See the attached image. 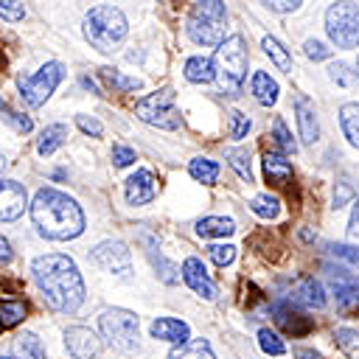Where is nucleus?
<instances>
[{"label":"nucleus","instance_id":"18","mask_svg":"<svg viewBox=\"0 0 359 359\" xmlns=\"http://www.w3.org/2000/svg\"><path fill=\"white\" fill-rule=\"evenodd\" d=\"M289 303L292 306H303V309H323L325 306V289H323L320 280H314L311 275H306V278H300L292 286Z\"/></svg>","mask_w":359,"mask_h":359},{"label":"nucleus","instance_id":"17","mask_svg":"<svg viewBox=\"0 0 359 359\" xmlns=\"http://www.w3.org/2000/svg\"><path fill=\"white\" fill-rule=\"evenodd\" d=\"M294 118H297L300 140H303L306 146H314L317 137H320V123H317L314 104H311L306 95H294Z\"/></svg>","mask_w":359,"mask_h":359},{"label":"nucleus","instance_id":"36","mask_svg":"<svg viewBox=\"0 0 359 359\" xmlns=\"http://www.w3.org/2000/svg\"><path fill=\"white\" fill-rule=\"evenodd\" d=\"M272 132H275V143L280 146V151H286V154H294V151H297V143H294V137H292V132L286 129V123H283L280 115L272 121Z\"/></svg>","mask_w":359,"mask_h":359},{"label":"nucleus","instance_id":"50","mask_svg":"<svg viewBox=\"0 0 359 359\" xmlns=\"http://www.w3.org/2000/svg\"><path fill=\"white\" fill-rule=\"evenodd\" d=\"M14 258V252H11V244L6 241V238H0V264H8Z\"/></svg>","mask_w":359,"mask_h":359},{"label":"nucleus","instance_id":"41","mask_svg":"<svg viewBox=\"0 0 359 359\" xmlns=\"http://www.w3.org/2000/svg\"><path fill=\"white\" fill-rule=\"evenodd\" d=\"M247 132H250V118H247L244 112L233 109V112H230V135H233L236 140H241V137H247Z\"/></svg>","mask_w":359,"mask_h":359},{"label":"nucleus","instance_id":"1","mask_svg":"<svg viewBox=\"0 0 359 359\" xmlns=\"http://www.w3.org/2000/svg\"><path fill=\"white\" fill-rule=\"evenodd\" d=\"M31 272H34V280H36L45 303L53 311L73 314L84 303V280H81L73 258H67L62 252L39 255L31 264Z\"/></svg>","mask_w":359,"mask_h":359},{"label":"nucleus","instance_id":"29","mask_svg":"<svg viewBox=\"0 0 359 359\" xmlns=\"http://www.w3.org/2000/svg\"><path fill=\"white\" fill-rule=\"evenodd\" d=\"M261 48H264V53H266L280 70H286V73L292 70V56H289V50H286L275 36H264V39H261Z\"/></svg>","mask_w":359,"mask_h":359},{"label":"nucleus","instance_id":"38","mask_svg":"<svg viewBox=\"0 0 359 359\" xmlns=\"http://www.w3.org/2000/svg\"><path fill=\"white\" fill-rule=\"evenodd\" d=\"M258 345H261V351H266V353H272V356H280V353L286 351L283 339H280L275 331H269V328H261V331H258Z\"/></svg>","mask_w":359,"mask_h":359},{"label":"nucleus","instance_id":"51","mask_svg":"<svg viewBox=\"0 0 359 359\" xmlns=\"http://www.w3.org/2000/svg\"><path fill=\"white\" fill-rule=\"evenodd\" d=\"M294 356H297V359H323L317 351H306V348H297V351H294Z\"/></svg>","mask_w":359,"mask_h":359},{"label":"nucleus","instance_id":"19","mask_svg":"<svg viewBox=\"0 0 359 359\" xmlns=\"http://www.w3.org/2000/svg\"><path fill=\"white\" fill-rule=\"evenodd\" d=\"M149 331H151L154 339H165V342H177V345L188 342V337H191L188 323L185 320H177V317H157Z\"/></svg>","mask_w":359,"mask_h":359},{"label":"nucleus","instance_id":"6","mask_svg":"<svg viewBox=\"0 0 359 359\" xmlns=\"http://www.w3.org/2000/svg\"><path fill=\"white\" fill-rule=\"evenodd\" d=\"M325 31L337 48H359V6L351 0L331 3L325 11Z\"/></svg>","mask_w":359,"mask_h":359},{"label":"nucleus","instance_id":"4","mask_svg":"<svg viewBox=\"0 0 359 359\" xmlns=\"http://www.w3.org/2000/svg\"><path fill=\"white\" fill-rule=\"evenodd\" d=\"M213 67H216V79L219 87L224 93H238L244 76H247V42L241 34L227 36L213 56Z\"/></svg>","mask_w":359,"mask_h":359},{"label":"nucleus","instance_id":"7","mask_svg":"<svg viewBox=\"0 0 359 359\" xmlns=\"http://www.w3.org/2000/svg\"><path fill=\"white\" fill-rule=\"evenodd\" d=\"M135 115L143 123H151L157 129H177L180 126V109L174 104V90L163 87L157 93H149L135 104Z\"/></svg>","mask_w":359,"mask_h":359},{"label":"nucleus","instance_id":"27","mask_svg":"<svg viewBox=\"0 0 359 359\" xmlns=\"http://www.w3.org/2000/svg\"><path fill=\"white\" fill-rule=\"evenodd\" d=\"M143 241H146V252H149V258H151V264L157 266V272H160V278L165 280V283H177V266L171 264V261H165L163 255H160V250H157V244L149 238V236H143Z\"/></svg>","mask_w":359,"mask_h":359},{"label":"nucleus","instance_id":"15","mask_svg":"<svg viewBox=\"0 0 359 359\" xmlns=\"http://www.w3.org/2000/svg\"><path fill=\"white\" fill-rule=\"evenodd\" d=\"M123 194H126V202H129V205H149V202L157 196L154 174H151L149 168H137V171L126 180Z\"/></svg>","mask_w":359,"mask_h":359},{"label":"nucleus","instance_id":"25","mask_svg":"<svg viewBox=\"0 0 359 359\" xmlns=\"http://www.w3.org/2000/svg\"><path fill=\"white\" fill-rule=\"evenodd\" d=\"M168 359H216V356L205 339H188V342L171 348Z\"/></svg>","mask_w":359,"mask_h":359},{"label":"nucleus","instance_id":"31","mask_svg":"<svg viewBox=\"0 0 359 359\" xmlns=\"http://www.w3.org/2000/svg\"><path fill=\"white\" fill-rule=\"evenodd\" d=\"M250 208H252V213L261 216V219H275V216L280 213L278 196H269V194H258V196L250 202Z\"/></svg>","mask_w":359,"mask_h":359},{"label":"nucleus","instance_id":"53","mask_svg":"<svg viewBox=\"0 0 359 359\" xmlns=\"http://www.w3.org/2000/svg\"><path fill=\"white\" fill-rule=\"evenodd\" d=\"M353 73H356V76H359V62H356V70H353Z\"/></svg>","mask_w":359,"mask_h":359},{"label":"nucleus","instance_id":"44","mask_svg":"<svg viewBox=\"0 0 359 359\" xmlns=\"http://www.w3.org/2000/svg\"><path fill=\"white\" fill-rule=\"evenodd\" d=\"M76 123H79V129H81L84 135H90V137H101V135H104L101 121H95L93 115H79V118H76Z\"/></svg>","mask_w":359,"mask_h":359},{"label":"nucleus","instance_id":"42","mask_svg":"<svg viewBox=\"0 0 359 359\" xmlns=\"http://www.w3.org/2000/svg\"><path fill=\"white\" fill-rule=\"evenodd\" d=\"M328 252L339 261H348L353 266H359V250L356 247H348V244H328Z\"/></svg>","mask_w":359,"mask_h":359},{"label":"nucleus","instance_id":"5","mask_svg":"<svg viewBox=\"0 0 359 359\" xmlns=\"http://www.w3.org/2000/svg\"><path fill=\"white\" fill-rule=\"evenodd\" d=\"M224 0H196L191 17H188V36L196 45H222L224 42Z\"/></svg>","mask_w":359,"mask_h":359},{"label":"nucleus","instance_id":"2","mask_svg":"<svg viewBox=\"0 0 359 359\" xmlns=\"http://www.w3.org/2000/svg\"><path fill=\"white\" fill-rule=\"evenodd\" d=\"M31 219L45 238L70 241L84 233V210L73 196L56 188H39L31 202Z\"/></svg>","mask_w":359,"mask_h":359},{"label":"nucleus","instance_id":"14","mask_svg":"<svg viewBox=\"0 0 359 359\" xmlns=\"http://www.w3.org/2000/svg\"><path fill=\"white\" fill-rule=\"evenodd\" d=\"M269 314H272V320L286 331V334H292V337H303V334H309L311 331V320L309 317H303L289 300H275L272 306H269Z\"/></svg>","mask_w":359,"mask_h":359},{"label":"nucleus","instance_id":"22","mask_svg":"<svg viewBox=\"0 0 359 359\" xmlns=\"http://www.w3.org/2000/svg\"><path fill=\"white\" fill-rule=\"evenodd\" d=\"M196 233L202 238H224L236 233V224L233 219H224V216H205L196 222Z\"/></svg>","mask_w":359,"mask_h":359},{"label":"nucleus","instance_id":"54","mask_svg":"<svg viewBox=\"0 0 359 359\" xmlns=\"http://www.w3.org/2000/svg\"><path fill=\"white\" fill-rule=\"evenodd\" d=\"M0 359H14V356H0Z\"/></svg>","mask_w":359,"mask_h":359},{"label":"nucleus","instance_id":"11","mask_svg":"<svg viewBox=\"0 0 359 359\" xmlns=\"http://www.w3.org/2000/svg\"><path fill=\"white\" fill-rule=\"evenodd\" d=\"M325 272H328V280H331L337 303L342 309L359 306V278L351 275L345 266H334V264H325Z\"/></svg>","mask_w":359,"mask_h":359},{"label":"nucleus","instance_id":"20","mask_svg":"<svg viewBox=\"0 0 359 359\" xmlns=\"http://www.w3.org/2000/svg\"><path fill=\"white\" fill-rule=\"evenodd\" d=\"M264 174L272 185H286L292 180V163L278 151H266L264 154Z\"/></svg>","mask_w":359,"mask_h":359},{"label":"nucleus","instance_id":"21","mask_svg":"<svg viewBox=\"0 0 359 359\" xmlns=\"http://www.w3.org/2000/svg\"><path fill=\"white\" fill-rule=\"evenodd\" d=\"M250 90H252L255 101L264 104V107H272V104L278 101V81H275L269 73H264V70H255V73H252Z\"/></svg>","mask_w":359,"mask_h":359},{"label":"nucleus","instance_id":"43","mask_svg":"<svg viewBox=\"0 0 359 359\" xmlns=\"http://www.w3.org/2000/svg\"><path fill=\"white\" fill-rule=\"evenodd\" d=\"M328 76H331L337 84H342V87H351V84H353V79H356V73H351V70H348L342 62L331 65V67H328Z\"/></svg>","mask_w":359,"mask_h":359},{"label":"nucleus","instance_id":"26","mask_svg":"<svg viewBox=\"0 0 359 359\" xmlns=\"http://www.w3.org/2000/svg\"><path fill=\"white\" fill-rule=\"evenodd\" d=\"M339 126H342L345 137L351 140V146L359 149V104H342L339 107Z\"/></svg>","mask_w":359,"mask_h":359},{"label":"nucleus","instance_id":"47","mask_svg":"<svg viewBox=\"0 0 359 359\" xmlns=\"http://www.w3.org/2000/svg\"><path fill=\"white\" fill-rule=\"evenodd\" d=\"M300 3H303V0H264V6H266V8H272V11H278V14L294 11Z\"/></svg>","mask_w":359,"mask_h":359},{"label":"nucleus","instance_id":"28","mask_svg":"<svg viewBox=\"0 0 359 359\" xmlns=\"http://www.w3.org/2000/svg\"><path fill=\"white\" fill-rule=\"evenodd\" d=\"M188 171H191V177H194L196 182H205V185H213L216 177H219L216 160H208V157H194L191 165H188Z\"/></svg>","mask_w":359,"mask_h":359},{"label":"nucleus","instance_id":"24","mask_svg":"<svg viewBox=\"0 0 359 359\" xmlns=\"http://www.w3.org/2000/svg\"><path fill=\"white\" fill-rule=\"evenodd\" d=\"M65 140H67V126H65V123H50V126L42 129V135H39V140H36V151H39L42 157H50Z\"/></svg>","mask_w":359,"mask_h":359},{"label":"nucleus","instance_id":"37","mask_svg":"<svg viewBox=\"0 0 359 359\" xmlns=\"http://www.w3.org/2000/svg\"><path fill=\"white\" fill-rule=\"evenodd\" d=\"M334 339H337V345H339L348 356L359 359V331H353V328H337Z\"/></svg>","mask_w":359,"mask_h":359},{"label":"nucleus","instance_id":"46","mask_svg":"<svg viewBox=\"0 0 359 359\" xmlns=\"http://www.w3.org/2000/svg\"><path fill=\"white\" fill-rule=\"evenodd\" d=\"M112 163H115L118 168H126V165L135 163V151H132L129 146H112Z\"/></svg>","mask_w":359,"mask_h":359},{"label":"nucleus","instance_id":"33","mask_svg":"<svg viewBox=\"0 0 359 359\" xmlns=\"http://www.w3.org/2000/svg\"><path fill=\"white\" fill-rule=\"evenodd\" d=\"M0 121H6V123L14 129V132H22V135H28V132H31V126H34L28 115L14 112V109H11V107H8L3 98H0Z\"/></svg>","mask_w":359,"mask_h":359},{"label":"nucleus","instance_id":"52","mask_svg":"<svg viewBox=\"0 0 359 359\" xmlns=\"http://www.w3.org/2000/svg\"><path fill=\"white\" fill-rule=\"evenodd\" d=\"M3 168H6V157L0 154V171H3Z\"/></svg>","mask_w":359,"mask_h":359},{"label":"nucleus","instance_id":"8","mask_svg":"<svg viewBox=\"0 0 359 359\" xmlns=\"http://www.w3.org/2000/svg\"><path fill=\"white\" fill-rule=\"evenodd\" d=\"M101 334L109 345L118 351H135L137 348V314L126 309H104L98 314Z\"/></svg>","mask_w":359,"mask_h":359},{"label":"nucleus","instance_id":"10","mask_svg":"<svg viewBox=\"0 0 359 359\" xmlns=\"http://www.w3.org/2000/svg\"><path fill=\"white\" fill-rule=\"evenodd\" d=\"M93 261L98 266H104L107 272L121 275V278H126L132 272V255H129V250H126L123 241H101L93 250Z\"/></svg>","mask_w":359,"mask_h":359},{"label":"nucleus","instance_id":"23","mask_svg":"<svg viewBox=\"0 0 359 359\" xmlns=\"http://www.w3.org/2000/svg\"><path fill=\"white\" fill-rule=\"evenodd\" d=\"M185 79L194 81V84H208L216 79V67H213V59L208 56H191L185 62Z\"/></svg>","mask_w":359,"mask_h":359},{"label":"nucleus","instance_id":"45","mask_svg":"<svg viewBox=\"0 0 359 359\" xmlns=\"http://www.w3.org/2000/svg\"><path fill=\"white\" fill-rule=\"evenodd\" d=\"M303 50H306V56L309 59H314V62H320V59H328L331 56V48H325L323 42H317V39H309L306 45H303Z\"/></svg>","mask_w":359,"mask_h":359},{"label":"nucleus","instance_id":"16","mask_svg":"<svg viewBox=\"0 0 359 359\" xmlns=\"http://www.w3.org/2000/svg\"><path fill=\"white\" fill-rule=\"evenodd\" d=\"M182 280H185L199 297H205V300H213V297H216V283L210 280V275H208V269L202 266V261L194 258V255L182 261Z\"/></svg>","mask_w":359,"mask_h":359},{"label":"nucleus","instance_id":"9","mask_svg":"<svg viewBox=\"0 0 359 359\" xmlns=\"http://www.w3.org/2000/svg\"><path fill=\"white\" fill-rule=\"evenodd\" d=\"M62 79H65V65L62 62H48L34 76L20 81V95H22V101L28 107H42Z\"/></svg>","mask_w":359,"mask_h":359},{"label":"nucleus","instance_id":"3","mask_svg":"<svg viewBox=\"0 0 359 359\" xmlns=\"http://www.w3.org/2000/svg\"><path fill=\"white\" fill-rule=\"evenodd\" d=\"M126 17L115 6H93L84 14V36L98 53H112L126 39Z\"/></svg>","mask_w":359,"mask_h":359},{"label":"nucleus","instance_id":"39","mask_svg":"<svg viewBox=\"0 0 359 359\" xmlns=\"http://www.w3.org/2000/svg\"><path fill=\"white\" fill-rule=\"evenodd\" d=\"M208 255H210V261H213L216 266H227V264H233V258H236V247H233V244H210V247H208Z\"/></svg>","mask_w":359,"mask_h":359},{"label":"nucleus","instance_id":"13","mask_svg":"<svg viewBox=\"0 0 359 359\" xmlns=\"http://www.w3.org/2000/svg\"><path fill=\"white\" fill-rule=\"evenodd\" d=\"M65 345L73 359H95L101 353V339L84 325H70L65 331Z\"/></svg>","mask_w":359,"mask_h":359},{"label":"nucleus","instance_id":"12","mask_svg":"<svg viewBox=\"0 0 359 359\" xmlns=\"http://www.w3.org/2000/svg\"><path fill=\"white\" fill-rule=\"evenodd\" d=\"M28 208V194L25 185L17 180H3L0 177V222H14L22 216Z\"/></svg>","mask_w":359,"mask_h":359},{"label":"nucleus","instance_id":"35","mask_svg":"<svg viewBox=\"0 0 359 359\" xmlns=\"http://www.w3.org/2000/svg\"><path fill=\"white\" fill-rule=\"evenodd\" d=\"M101 79H104V81H109L112 87H118L121 93H132V90H140V81H137V79L121 76L115 67H101Z\"/></svg>","mask_w":359,"mask_h":359},{"label":"nucleus","instance_id":"48","mask_svg":"<svg viewBox=\"0 0 359 359\" xmlns=\"http://www.w3.org/2000/svg\"><path fill=\"white\" fill-rule=\"evenodd\" d=\"M351 196H353L351 185H348V182H337V188H334V208H342Z\"/></svg>","mask_w":359,"mask_h":359},{"label":"nucleus","instance_id":"30","mask_svg":"<svg viewBox=\"0 0 359 359\" xmlns=\"http://www.w3.org/2000/svg\"><path fill=\"white\" fill-rule=\"evenodd\" d=\"M224 157L230 160V168L244 180V182H252V171H250V154L247 149H227Z\"/></svg>","mask_w":359,"mask_h":359},{"label":"nucleus","instance_id":"32","mask_svg":"<svg viewBox=\"0 0 359 359\" xmlns=\"http://www.w3.org/2000/svg\"><path fill=\"white\" fill-rule=\"evenodd\" d=\"M17 351H20L25 359H45V348H42L39 337L31 334V331H25V334L17 337Z\"/></svg>","mask_w":359,"mask_h":359},{"label":"nucleus","instance_id":"40","mask_svg":"<svg viewBox=\"0 0 359 359\" xmlns=\"http://www.w3.org/2000/svg\"><path fill=\"white\" fill-rule=\"evenodd\" d=\"M25 17V8L20 0H0V20L6 22H20Z\"/></svg>","mask_w":359,"mask_h":359},{"label":"nucleus","instance_id":"34","mask_svg":"<svg viewBox=\"0 0 359 359\" xmlns=\"http://www.w3.org/2000/svg\"><path fill=\"white\" fill-rule=\"evenodd\" d=\"M22 320H25V306L22 303H17V300H3L0 303V325L3 328H11Z\"/></svg>","mask_w":359,"mask_h":359},{"label":"nucleus","instance_id":"49","mask_svg":"<svg viewBox=\"0 0 359 359\" xmlns=\"http://www.w3.org/2000/svg\"><path fill=\"white\" fill-rule=\"evenodd\" d=\"M348 238L359 241V202L353 205V213H351V222H348Z\"/></svg>","mask_w":359,"mask_h":359}]
</instances>
